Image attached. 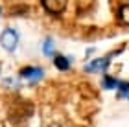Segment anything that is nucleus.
<instances>
[{
  "instance_id": "nucleus-12",
  "label": "nucleus",
  "mask_w": 129,
  "mask_h": 127,
  "mask_svg": "<svg viewBox=\"0 0 129 127\" xmlns=\"http://www.w3.org/2000/svg\"><path fill=\"white\" fill-rule=\"evenodd\" d=\"M0 15H2V8H0Z\"/></svg>"
},
{
  "instance_id": "nucleus-11",
  "label": "nucleus",
  "mask_w": 129,
  "mask_h": 127,
  "mask_svg": "<svg viewBox=\"0 0 129 127\" xmlns=\"http://www.w3.org/2000/svg\"><path fill=\"white\" fill-rule=\"evenodd\" d=\"M52 50H54V43H52L50 39H46V43H44V54L46 55H52Z\"/></svg>"
},
{
  "instance_id": "nucleus-9",
  "label": "nucleus",
  "mask_w": 129,
  "mask_h": 127,
  "mask_svg": "<svg viewBox=\"0 0 129 127\" xmlns=\"http://www.w3.org/2000/svg\"><path fill=\"white\" fill-rule=\"evenodd\" d=\"M120 17H122V20H124L125 24H129V6L120 8Z\"/></svg>"
},
{
  "instance_id": "nucleus-6",
  "label": "nucleus",
  "mask_w": 129,
  "mask_h": 127,
  "mask_svg": "<svg viewBox=\"0 0 129 127\" xmlns=\"http://www.w3.org/2000/svg\"><path fill=\"white\" fill-rule=\"evenodd\" d=\"M54 66L59 68V70H68L70 68V59L64 55H55L54 57Z\"/></svg>"
},
{
  "instance_id": "nucleus-4",
  "label": "nucleus",
  "mask_w": 129,
  "mask_h": 127,
  "mask_svg": "<svg viewBox=\"0 0 129 127\" xmlns=\"http://www.w3.org/2000/svg\"><path fill=\"white\" fill-rule=\"evenodd\" d=\"M0 41H2V46L8 52H13L17 48V44H19V33H17L15 30H6L2 33V37H0Z\"/></svg>"
},
{
  "instance_id": "nucleus-2",
  "label": "nucleus",
  "mask_w": 129,
  "mask_h": 127,
  "mask_svg": "<svg viewBox=\"0 0 129 127\" xmlns=\"http://www.w3.org/2000/svg\"><path fill=\"white\" fill-rule=\"evenodd\" d=\"M41 6L50 15H61L67 9V0H41Z\"/></svg>"
},
{
  "instance_id": "nucleus-8",
  "label": "nucleus",
  "mask_w": 129,
  "mask_h": 127,
  "mask_svg": "<svg viewBox=\"0 0 129 127\" xmlns=\"http://www.w3.org/2000/svg\"><path fill=\"white\" fill-rule=\"evenodd\" d=\"M118 98L120 100H129V81H120V85H118Z\"/></svg>"
},
{
  "instance_id": "nucleus-3",
  "label": "nucleus",
  "mask_w": 129,
  "mask_h": 127,
  "mask_svg": "<svg viewBox=\"0 0 129 127\" xmlns=\"http://www.w3.org/2000/svg\"><path fill=\"white\" fill-rule=\"evenodd\" d=\"M19 76L28 79L30 83H37V81H41V79L44 77V72H43V68H41V66H24L19 72Z\"/></svg>"
},
{
  "instance_id": "nucleus-10",
  "label": "nucleus",
  "mask_w": 129,
  "mask_h": 127,
  "mask_svg": "<svg viewBox=\"0 0 129 127\" xmlns=\"http://www.w3.org/2000/svg\"><path fill=\"white\" fill-rule=\"evenodd\" d=\"M26 15L28 13V8L26 6H17V8H13V11H11V15Z\"/></svg>"
},
{
  "instance_id": "nucleus-1",
  "label": "nucleus",
  "mask_w": 129,
  "mask_h": 127,
  "mask_svg": "<svg viewBox=\"0 0 129 127\" xmlns=\"http://www.w3.org/2000/svg\"><path fill=\"white\" fill-rule=\"evenodd\" d=\"M31 112H33V105H31L30 101H26V100H17L15 103H11L8 116H9L11 122L20 123V122H24V120L30 118Z\"/></svg>"
},
{
  "instance_id": "nucleus-5",
  "label": "nucleus",
  "mask_w": 129,
  "mask_h": 127,
  "mask_svg": "<svg viewBox=\"0 0 129 127\" xmlns=\"http://www.w3.org/2000/svg\"><path fill=\"white\" fill-rule=\"evenodd\" d=\"M109 65H111V57L109 55L107 57H100V59L90 61L89 65L85 66V72H89V74H92V72H103V70L109 68Z\"/></svg>"
},
{
  "instance_id": "nucleus-7",
  "label": "nucleus",
  "mask_w": 129,
  "mask_h": 127,
  "mask_svg": "<svg viewBox=\"0 0 129 127\" xmlns=\"http://www.w3.org/2000/svg\"><path fill=\"white\" fill-rule=\"evenodd\" d=\"M118 85H120V81H118L116 77H113V76H105V77L102 79V87H103V89H107V90L118 89Z\"/></svg>"
}]
</instances>
